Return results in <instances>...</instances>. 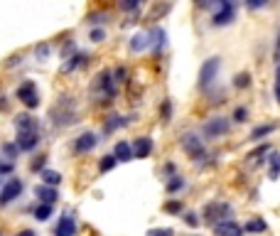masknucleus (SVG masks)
I'll return each mask as SVG.
<instances>
[{
    "label": "nucleus",
    "mask_w": 280,
    "mask_h": 236,
    "mask_svg": "<svg viewBox=\"0 0 280 236\" xmlns=\"http://www.w3.org/2000/svg\"><path fill=\"white\" fill-rule=\"evenodd\" d=\"M231 214V204L229 202H209L204 204V212H202V221L216 226L219 221H224V217Z\"/></svg>",
    "instance_id": "f257e3e1"
},
{
    "label": "nucleus",
    "mask_w": 280,
    "mask_h": 236,
    "mask_svg": "<svg viewBox=\"0 0 280 236\" xmlns=\"http://www.w3.org/2000/svg\"><path fill=\"white\" fill-rule=\"evenodd\" d=\"M234 20H236V3H231V0L216 3V13L211 18V25L214 27H224V25H231Z\"/></svg>",
    "instance_id": "f03ea898"
},
{
    "label": "nucleus",
    "mask_w": 280,
    "mask_h": 236,
    "mask_svg": "<svg viewBox=\"0 0 280 236\" xmlns=\"http://www.w3.org/2000/svg\"><path fill=\"white\" fill-rule=\"evenodd\" d=\"M18 101L25 109H37L39 106V91L35 81H22L18 86Z\"/></svg>",
    "instance_id": "7ed1b4c3"
},
{
    "label": "nucleus",
    "mask_w": 280,
    "mask_h": 236,
    "mask_svg": "<svg viewBox=\"0 0 280 236\" xmlns=\"http://www.w3.org/2000/svg\"><path fill=\"white\" fill-rule=\"evenodd\" d=\"M182 148H185V153L192 158V160H202V158H206L204 140H202L197 133H185V135H182Z\"/></svg>",
    "instance_id": "20e7f679"
},
{
    "label": "nucleus",
    "mask_w": 280,
    "mask_h": 236,
    "mask_svg": "<svg viewBox=\"0 0 280 236\" xmlns=\"http://www.w3.org/2000/svg\"><path fill=\"white\" fill-rule=\"evenodd\" d=\"M91 91L93 93H98V96H108V99H113L116 96V81H113V74L111 72H101L96 79H93L91 84Z\"/></svg>",
    "instance_id": "39448f33"
},
{
    "label": "nucleus",
    "mask_w": 280,
    "mask_h": 236,
    "mask_svg": "<svg viewBox=\"0 0 280 236\" xmlns=\"http://www.w3.org/2000/svg\"><path fill=\"white\" fill-rule=\"evenodd\" d=\"M226 130H229V121H226L224 116H214V118H209L202 126V135H204L206 140H216V138L224 135Z\"/></svg>",
    "instance_id": "423d86ee"
},
{
    "label": "nucleus",
    "mask_w": 280,
    "mask_h": 236,
    "mask_svg": "<svg viewBox=\"0 0 280 236\" xmlns=\"http://www.w3.org/2000/svg\"><path fill=\"white\" fill-rule=\"evenodd\" d=\"M76 113L72 111V101H67V96L59 101V106L52 109V123L54 126H69V123H74Z\"/></svg>",
    "instance_id": "0eeeda50"
},
{
    "label": "nucleus",
    "mask_w": 280,
    "mask_h": 236,
    "mask_svg": "<svg viewBox=\"0 0 280 236\" xmlns=\"http://www.w3.org/2000/svg\"><path fill=\"white\" fill-rule=\"evenodd\" d=\"M219 67H221L219 57H209L204 64H202V69H199V86H202V89L214 84V79H216V74H219Z\"/></svg>",
    "instance_id": "6e6552de"
},
{
    "label": "nucleus",
    "mask_w": 280,
    "mask_h": 236,
    "mask_svg": "<svg viewBox=\"0 0 280 236\" xmlns=\"http://www.w3.org/2000/svg\"><path fill=\"white\" fill-rule=\"evenodd\" d=\"M22 180L18 177H13V180H8L3 184V190H0V207H5V204H10V202H15L22 195Z\"/></svg>",
    "instance_id": "1a4fd4ad"
},
{
    "label": "nucleus",
    "mask_w": 280,
    "mask_h": 236,
    "mask_svg": "<svg viewBox=\"0 0 280 236\" xmlns=\"http://www.w3.org/2000/svg\"><path fill=\"white\" fill-rule=\"evenodd\" d=\"M96 146H98V135L91 133V130H86V133H81V135L74 140V153L84 155V153H91Z\"/></svg>",
    "instance_id": "9d476101"
},
{
    "label": "nucleus",
    "mask_w": 280,
    "mask_h": 236,
    "mask_svg": "<svg viewBox=\"0 0 280 236\" xmlns=\"http://www.w3.org/2000/svg\"><path fill=\"white\" fill-rule=\"evenodd\" d=\"M211 229H214V236H243V226L236 224L234 219H224Z\"/></svg>",
    "instance_id": "9b49d317"
},
{
    "label": "nucleus",
    "mask_w": 280,
    "mask_h": 236,
    "mask_svg": "<svg viewBox=\"0 0 280 236\" xmlns=\"http://www.w3.org/2000/svg\"><path fill=\"white\" fill-rule=\"evenodd\" d=\"M39 130H32V133H18V138H15V146L18 150H25V153H30V150H35L39 146Z\"/></svg>",
    "instance_id": "f8f14e48"
},
{
    "label": "nucleus",
    "mask_w": 280,
    "mask_h": 236,
    "mask_svg": "<svg viewBox=\"0 0 280 236\" xmlns=\"http://www.w3.org/2000/svg\"><path fill=\"white\" fill-rule=\"evenodd\" d=\"M74 234H76V219L69 212H64L54 229V236H74Z\"/></svg>",
    "instance_id": "ddd939ff"
},
{
    "label": "nucleus",
    "mask_w": 280,
    "mask_h": 236,
    "mask_svg": "<svg viewBox=\"0 0 280 236\" xmlns=\"http://www.w3.org/2000/svg\"><path fill=\"white\" fill-rule=\"evenodd\" d=\"M133 158H148L150 153H152V138H148V135H140V138H135L133 140Z\"/></svg>",
    "instance_id": "4468645a"
},
{
    "label": "nucleus",
    "mask_w": 280,
    "mask_h": 236,
    "mask_svg": "<svg viewBox=\"0 0 280 236\" xmlns=\"http://www.w3.org/2000/svg\"><path fill=\"white\" fill-rule=\"evenodd\" d=\"M35 197H37L42 204H49V207H54V202L59 200V192H57V187L37 184V187H35Z\"/></svg>",
    "instance_id": "2eb2a0df"
},
{
    "label": "nucleus",
    "mask_w": 280,
    "mask_h": 236,
    "mask_svg": "<svg viewBox=\"0 0 280 236\" xmlns=\"http://www.w3.org/2000/svg\"><path fill=\"white\" fill-rule=\"evenodd\" d=\"M15 128H18V133H32V130H39V123L30 113H20L15 118Z\"/></svg>",
    "instance_id": "dca6fc26"
},
{
    "label": "nucleus",
    "mask_w": 280,
    "mask_h": 236,
    "mask_svg": "<svg viewBox=\"0 0 280 236\" xmlns=\"http://www.w3.org/2000/svg\"><path fill=\"white\" fill-rule=\"evenodd\" d=\"M148 35H150V47H152V52H155V55H160V52H162V47H165V42H167L165 30H162V27H155V30L148 32Z\"/></svg>",
    "instance_id": "f3484780"
},
{
    "label": "nucleus",
    "mask_w": 280,
    "mask_h": 236,
    "mask_svg": "<svg viewBox=\"0 0 280 236\" xmlns=\"http://www.w3.org/2000/svg\"><path fill=\"white\" fill-rule=\"evenodd\" d=\"M113 158L118 160V163H128L133 160V148L131 143H126V140H118L116 148H113Z\"/></svg>",
    "instance_id": "a211bd4d"
},
{
    "label": "nucleus",
    "mask_w": 280,
    "mask_h": 236,
    "mask_svg": "<svg viewBox=\"0 0 280 236\" xmlns=\"http://www.w3.org/2000/svg\"><path fill=\"white\" fill-rule=\"evenodd\" d=\"M268 177L270 180H278L280 177V153H275V150L268 153Z\"/></svg>",
    "instance_id": "6ab92c4d"
},
{
    "label": "nucleus",
    "mask_w": 280,
    "mask_h": 236,
    "mask_svg": "<svg viewBox=\"0 0 280 236\" xmlns=\"http://www.w3.org/2000/svg\"><path fill=\"white\" fill-rule=\"evenodd\" d=\"M150 47V35L148 32H138V35L131 39V50L133 52H145Z\"/></svg>",
    "instance_id": "aec40b11"
},
{
    "label": "nucleus",
    "mask_w": 280,
    "mask_h": 236,
    "mask_svg": "<svg viewBox=\"0 0 280 236\" xmlns=\"http://www.w3.org/2000/svg\"><path fill=\"white\" fill-rule=\"evenodd\" d=\"M275 128H278L275 123H263V126H256L253 130H251V135H248V138H251V140H263V138H268Z\"/></svg>",
    "instance_id": "412c9836"
},
{
    "label": "nucleus",
    "mask_w": 280,
    "mask_h": 236,
    "mask_svg": "<svg viewBox=\"0 0 280 236\" xmlns=\"http://www.w3.org/2000/svg\"><path fill=\"white\" fill-rule=\"evenodd\" d=\"M265 229H268V226H265V221H263L261 217H253L243 224V231H248V234H263Z\"/></svg>",
    "instance_id": "4be33fe9"
},
{
    "label": "nucleus",
    "mask_w": 280,
    "mask_h": 236,
    "mask_svg": "<svg viewBox=\"0 0 280 236\" xmlns=\"http://www.w3.org/2000/svg\"><path fill=\"white\" fill-rule=\"evenodd\" d=\"M126 123H128V118H123V116H108V118H106V123H103V133L108 135V133H113V130L123 128Z\"/></svg>",
    "instance_id": "5701e85b"
},
{
    "label": "nucleus",
    "mask_w": 280,
    "mask_h": 236,
    "mask_svg": "<svg viewBox=\"0 0 280 236\" xmlns=\"http://www.w3.org/2000/svg\"><path fill=\"white\" fill-rule=\"evenodd\" d=\"M39 177H42V184H47V187H57L62 182V175L57 170H47V167L39 172Z\"/></svg>",
    "instance_id": "b1692460"
},
{
    "label": "nucleus",
    "mask_w": 280,
    "mask_h": 236,
    "mask_svg": "<svg viewBox=\"0 0 280 236\" xmlns=\"http://www.w3.org/2000/svg\"><path fill=\"white\" fill-rule=\"evenodd\" d=\"M86 62H89V57L86 55H74L67 64H64V72H74V69H79V67H84Z\"/></svg>",
    "instance_id": "393cba45"
},
{
    "label": "nucleus",
    "mask_w": 280,
    "mask_h": 236,
    "mask_svg": "<svg viewBox=\"0 0 280 236\" xmlns=\"http://www.w3.org/2000/svg\"><path fill=\"white\" fill-rule=\"evenodd\" d=\"M182 187H185V177H182V175H172V177H170V180H167V184H165V190H167L170 195H175V192H180Z\"/></svg>",
    "instance_id": "a878e982"
},
{
    "label": "nucleus",
    "mask_w": 280,
    "mask_h": 236,
    "mask_svg": "<svg viewBox=\"0 0 280 236\" xmlns=\"http://www.w3.org/2000/svg\"><path fill=\"white\" fill-rule=\"evenodd\" d=\"M268 153H270V146H261L258 150H253V153L248 155V163H251V165H258L263 160V155H268Z\"/></svg>",
    "instance_id": "bb28decb"
},
{
    "label": "nucleus",
    "mask_w": 280,
    "mask_h": 236,
    "mask_svg": "<svg viewBox=\"0 0 280 236\" xmlns=\"http://www.w3.org/2000/svg\"><path fill=\"white\" fill-rule=\"evenodd\" d=\"M49 217H52V207H49V204L35 207V219H37V221H47Z\"/></svg>",
    "instance_id": "cd10ccee"
},
{
    "label": "nucleus",
    "mask_w": 280,
    "mask_h": 236,
    "mask_svg": "<svg viewBox=\"0 0 280 236\" xmlns=\"http://www.w3.org/2000/svg\"><path fill=\"white\" fill-rule=\"evenodd\" d=\"M234 86H236V89H248V86H251V74H248V72L236 74V79H234Z\"/></svg>",
    "instance_id": "c85d7f7f"
},
{
    "label": "nucleus",
    "mask_w": 280,
    "mask_h": 236,
    "mask_svg": "<svg viewBox=\"0 0 280 236\" xmlns=\"http://www.w3.org/2000/svg\"><path fill=\"white\" fill-rule=\"evenodd\" d=\"M116 163H118V160H116L113 155H103L101 163H98V170H101V172H111L113 167H116Z\"/></svg>",
    "instance_id": "c756f323"
},
{
    "label": "nucleus",
    "mask_w": 280,
    "mask_h": 236,
    "mask_svg": "<svg viewBox=\"0 0 280 236\" xmlns=\"http://www.w3.org/2000/svg\"><path fill=\"white\" fill-rule=\"evenodd\" d=\"M165 212H167V214H185V207H182V202L170 200V202H165Z\"/></svg>",
    "instance_id": "7c9ffc66"
},
{
    "label": "nucleus",
    "mask_w": 280,
    "mask_h": 236,
    "mask_svg": "<svg viewBox=\"0 0 280 236\" xmlns=\"http://www.w3.org/2000/svg\"><path fill=\"white\" fill-rule=\"evenodd\" d=\"M18 153H20V150H18V146H15V143H5V146H3V158H8L10 163L18 158Z\"/></svg>",
    "instance_id": "2f4dec72"
},
{
    "label": "nucleus",
    "mask_w": 280,
    "mask_h": 236,
    "mask_svg": "<svg viewBox=\"0 0 280 236\" xmlns=\"http://www.w3.org/2000/svg\"><path fill=\"white\" fill-rule=\"evenodd\" d=\"M182 219H185L189 226H194V229L202 224V219H197V214H194V212H185V214H182Z\"/></svg>",
    "instance_id": "473e14b6"
},
{
    "label": "nucleus",
    "mask_w": 280,
    "mask_h": 236,
    "mask_svg": "<svg viewBox=\"0 0 280 236\" xmlns=\"http://www.w3.org/2000/svg\"><path fill=\"white\" fill-rule=\"evenodd\" d=\"M44 165H47V158H44V155H39V158L32 160L30 167H32V172H42V170H44Z\"/></svg>",
    "instance_id": "72a5a7b5"
},
{
    "label": "nucleus",
    "mask_w": 280,
    "mask_h": 236,
    "mask_svg": "<svg viewBox=\"0 0 280 236\" xmlns=\"http://www.w3.org/2000/svg\"><path fill=\"white\" fill-rule=\"evenodd\" d=\"M246 118H248V111L243 109V106H239V109L234 111V121H236V123H243Z\"/></svg>",
    "instance_id": "f704fd0d"
},
{
    "label": "nucleus",
    "mask_w": 280,
    "mask_h": 236,
    "mask_svg": "<svg viewBox=\"0 0 280 236\" xmlns=\"http://www.w3.org/2000/svg\"><path fill=\"white\" fill-rule=\"evenodd\" d=\"M148 236H175V229H150Z\"/></svg>",
    "instance_id": "c9c22d12"
},
{
    "label": "nucleus",
    "mask_w": 280,
    "mask_h": 236,
    "mask_svg": "<svg viewBox=\"0 0 280 236\" xmlns=\"http://www.w3.org/2000/svg\"><path fill=\"white\" fill-rule=\"evenodd\" d=\"M35 55H37L39 59H47V57H49V44H39V47H35Z\"/></svg>",
    "instance_id": "e433bc0d"
},
{
    "label": "nucleus",
    "mask_w": 280,
    "mask_h": 236,
    "mask_svg": "<svg viewBox=\"0 0 280 236\" xmlns=\"http://www.w3.org/2000/svg\"><path fill=\"white\" fill-rule=\"evenodd\" d=\"M128 79V72L123 69V67H118L116 72H113V81H126Z\"/></svg>",
    "instance_id": "4c0bfd02"
},
{
    "label": "nucleus",
    "mask_w": 280,
    "mask_h": 236,
    "mask_svg": "<svg viewBox=\"0 0 280 236\" xmlns=\"http://www.w3.org/2000/svg\"><path fill=\"white\" fill-rule=\"evenodd\" d=\"M162 121H165V123H167L170 121V116H172V104H170V101H165V104H162Z\"/></svg>",
    "instance_id": "58836bf2"
},
{
    "label": "nucleus",
    "mask_w": 280,
    "mask_h": 236,
    "mask_svg": "<svg viewBox=\"0 0 280 236\" xmlns=\"http://www.w3.org/2000/svg\"><path fill=\"white\" fill-rule=\"evenodd\" d=\"M106 32L103 30H91V42H103Z\"/></svg>",
    "instance_id": "ea45409f"
},
{
    "label": "nucleus",
    "mask_w": 280,
    "mask_h": 236,
    "mask_svg": "<svg viewBox=\"0 0 280 236\" xmlns=\"http://www.w3.org/2000/svg\"><path fill=\"white\" fill-rule=\"evenodd\" d=\"M106 20H108V15H101V13H98V15H91L89 22H91V25H101V22H106Z\"/></svg>",
    "instance_id": "a19ab883"
},
{
    "label": "nucleus",
    "mask_w": 280,
    "mask_h": 236,
    "mask_svg": "<svg viewBox=\"0 0 280 236\" xmlns=\"http://www.w3.org/2000/svg\"><path fill=\"white\" fill-rule=\"evenodd\" d=\"M121 10H138V0H128V3H121Z\"/></svg>",
    "instance_id": "79ce46f5"
},
{
    "label": "nucleus",
    "mask_w": 280,
    "mask_h": 236,
    "mask_svg": "<svg viewBox=\"0 0 280 236\" xmlns=\"http://www.w3.org/2000/svg\"><path fill=\"white\" fill-rule=\"evenodd\" d=\"M8 172H13V163H3L0 160V175H8Z\"/></svg>",
    "instance_id": "37998d69"
},
{
    "label": "nucleus",
    "mask_w": 280,
    "mask_h": 236,
    "mask_svg": "<svg viewBox=\"0 0 280 236\" xmlns=\"http://www.w3.org/2000/svg\"><path fill=\"white\" fill-rule=\"evenodd\" d=\"M248 8H251V10H258V8H265V0H251V3H248Z\"/></svg>",
    "instance_id": "c03bdc74"
},
{
    "label": "nucleus",
    "mask_w": 280,
    "mask_h": 236,
    "mask_svg": "<svg viewBox=\"0 0 280 236\" xmlns=\"http://www.w3.org/2000/svg\"><path fill=\"white\" fill-rule=\"evenodd\" d=\"M22 62V57L15 55V57H10V62H8V67H15V64H20Z\"/></svg>",
    "instance_id": "a18cd8bd"
},
{
    "label": "nucleus",
    "mask_w": 280,
    "mask_h": 236,
    "mask_svg": "<svg viewBox=\"0 0 280 236\" xmlns=\"http://www.w3.org/2000/svg\"><path fill=\"white\" fill-rule=\"evenodd\" d=\"M18 236H35V231H32V229H25V231H20Z\"/></svg>",
    "instance_id": "49530a36"
},
{
    "label": "nucleus",
    "mask_w": 280,
    "mask_h": 236,
    "mask_svg": "<svg viewBox=\"0 0 280 236\" xmlns=\"http://www.w3.org/2000/svg\"><path fill=\"white\" fill-rule=\"evenodd\" d=\"M275 101L280 104V84H278V81H275Z\"/></svg>",
    "instance_id": "de8ad7c7"
},
{
    "label": "nucleus",
    "mask_w": 280,
    "mask_h": 236,
    "mask_svg": "<svg viewBox=\"0 0 280 236\" xmlns=\"http://www.w3.org/2000/svg\"><path fill=\"white\" fill-rule=\"evenodd\" d=\"M275 79H278V84H280V64H278V72H275Z\"/></svg>",
    "instance_id": "09e8293b"
},
{
    "label": "nucleus",
    "mask_w": 280,
    "mask_h": 236,
    "mask_svg": "<svg viewBox=\"0 0 280 236\" xmlns=\"http://www.w3.org/2000/svg\"><path fill=\"white\" fill-rule=\"evenodd\" d=\"M275 44H278V50H280V32H278V42H275Z\"/></svg>",
    "instance_id": "8fccbe9b"
}]
</instances>
